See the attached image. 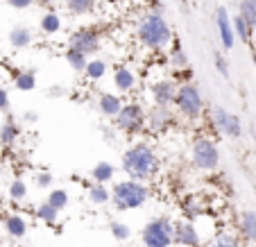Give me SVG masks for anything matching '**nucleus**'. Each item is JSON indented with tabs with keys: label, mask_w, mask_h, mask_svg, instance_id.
<instances>
[{
	"label": "nucleus",
	"mask_w": 256,
	"mask_h": 247,
	"mask_svg": "<svg viewBox=\"0 0 256 247\" xmlns=\"http://www.w3.org/2000/svg\"><path fill=\"white\" fill-rule=\"evenodd\" d=\"M86 195H88V202L96 204V206H104V204H112V188L106 184H88L86 188Z\"/></svg>",
	"instance_id": "obj_19"
},
{
	"label": "nucleus",
	"mask_w": 256,
	"mask_h": 247,
	"mask_svg": "<svg viewBox=\"0 0 256 247\" xmlns=\"http://www.w3.org/2000/svg\"><path fill=\"white\" fill-rule=\"evenodd\" d=\"M114 86L118 93H132L136 88V75L130 66H118L114 70Z\"/></svg>",
	"instance_id": "obj_15"
},
{
	"label": "nucleus",
	"mask_w": 256,
	"mask_h": 247,
	"mask_svg": "<svg viewBox=\"0 0 256 247\" xmlns=\"http://www.w3.org/2000/svg\"><path fill=\"white\" fill-rule=\"evenodd\" d=\"M34 2H36V5H41V7H46V5H50L52 0H34Z\"/></svg>",
	"instance_id": "obj_40"
},
{
	"label": "nucleus",
	"mask_w": 256,
	"mask_h": 247,
	"mask_svg": "<svg viewBox=\"0 0 256 247\" xmlns=\"http://www.w3.org/2000/svg\"><path fill=\"white\" fill-rule=\"evenodd\" d=\"M18 136H20V125L12 116H7L5 122L0 125V146L12 148L16 140H18Z\"/></svg>",
	"instance_id": "obj_18"
},
{
	"label": "nucleus",
	"mask_w": 256,
	"mask_h": 247,
	"mask_svg": "<svg viewBox=\"0 0 256 247\" xmlns=\"http://www.w3.org/2000/svg\"><path fill=\"white\" fill-rule=\"evenodd\" d=\"M106 70H109V66H106L104 59H88L84 78H86L88 82H98V80H102L106 75Z\"/></svg>",
	"instance_id": "obj_25"
},
{
	"label": "nucleus",
	"mask_w": 256,
	"mask_h": 247,
	"mask_svg": "<svg viewBox=\"0 0 256 247\" xmlns=\"http://www.w3.org/2000/svg\"><path fill=\"white\" fill-rule=\"evenodd\" d=\"M59 30H62V18H59V14L48 12V14L41 18V32L48 34V36H52V34H57Z\"/></svg>",
	"instance_id": "obj_29"
},
{
	"label": "nucleus",
	"mask_w": 256,
	"mask_h": 247,
	"mask_svg": "<svg viewBox=\"0 0 256 247\" xmlns=\"http://www.w3.org/2000/svg\"><path fill=\"white\" fill-rule=\"evenodd\" d=\"M122 172L136 182H152L156 174L161 172V156L154 150L152 143L148 140H138L134 146H130L122 152L120 159Z\"/></svg>",
	"instance_id": "obj_1"
},
{
	"label": "nucleus",
	"mask_w": 256,
	"mask_h": 247,
	"mask_svg": "<svg viewBox=\"0 0 256 247\" xmlns=\"http://www.w3.org/2000/svg\"><path fill=\"white\" fill-rule=\"evenodd\" d=\"M54 184V174L48 172V170H39V172H34V186L36 188H52Z\"/></svg>",
	"instance_id": "obj_35"
},
{
	"label": "nucleus",
	"mask_w": 256,
	"mask_h": 247,
	"mask_svg": "<svg viewBox=\"0 0 256 247\" xmlns=\"http://www.w3.org/2000/svg\"><path fill=\"white\" fill-rule=\"evenodd\" d=\"M114 127L127 136H136L143 130H148V112L140 102H125L116 118H114Z\"/></svg>",
	"instance_id": "obj_6"
},
{
	"label": "nucleus",
	"mask_w": 256,
	"mask_h": 247,
	"mask_svg": "<svg viewBox=\"0 0 256 247\" xmlns=\"http://www.w3.org/2000/svg\"><path fill=\"white\" fill-rule=\"evenodd\" d=\"M14 88L16 91H23V93H28V91H34L36 88V73L34 70H18V73L14 75Z\"/></svg>",
	"instance_id": "obj_24"
},
{
	"label": "nucleus",
	"mask_w": 256,
	"mask_h": 247,
	"mask_svg": "<svg viewBox=\"0 0 256 247\" xmlns=\"http://www.w3.org/2000/svg\"><path fill=\"white\" fill-rule=\"evenodd\" d=\"M46 200H48V202L52 204L54 208H57L59 214H62L64 208L70 204V195H68V190H64V188H52V190L48 193V198H46Z\"/></svg>",
	"instance_id": "obj_28"
},
{
	"label": "nucleus",
	"mask_w": 256,
	"mask_h": 247,
	"mask_svg": "<svg viewBox=\"0 0 256 247\" xmlns=\"http://www.w3.org/2000/svg\"><path fill=\"white\" fill-rule=\"evenodd\" d=\"M102 41H100V34L93 32V30H80V32L70 34V39H68V48L78 50L82 54H96L100 50Z\"/></svg>",
	"instance_id": "obj_10"
},
{
	"label": "nucleus",
	"mask_w": 256,
	"mask_h": 247,
	"mask_svg": "<svg viewBox=\"0 0 256 247\" xmlns=\"http://www.w3.org/2000/svg\"><path fill=\"white\" fill-rule=\"evenodd\" d=\"M174 245L177 247H202L204 238L193 220H174Z\"/></svg>",
	"instance_id": "obj_9"
},
{
	"label": "nucleus",
	"mask_w": 256,
	"mask_h": 247,
	"mask_svg": "<svg viewBox=\"0 0 256 247\" xmlns=\"http://www.w3.org/2000/svg\"><path fill=\"white\" fill-rule=\"evenodd\" d=\"M190 161L198 170L211 172L220 166V150H218L216 140L208 136H198L190 143Z\"/></svg>",
	"instance_id": "obj_7"
},
{
	"label": "nucleus",
	"mask_w": 256,
	"mask_h": 247,
	"mask_svg": "<svg viewBox=\"0 0 256 247\" xmlns=\"http://www.w3.org/2000/svg\"><path fill=\"white\" fill-rule=\"evenodd\" d=\"M177 91H179V82L174 80H156L150 86V96L154 104L161 107H174V100H177Z\"/></svg>",
	"instance_id": "obj_11"
},
{
	"label": "nucleus",
	"mask_w": 256,
	"mask_h": 247,
	"mask_svg": "<svg viewBox=\"0 0 256 247\" xmlns=\"http://www.w3.org/2000/svg\"><path fill=\"white\" fill-rule=\"evenodd\" d=\"M240 16L252 30H256V0H240Z\"/></svg>",
	"instance_id": "obj_32"
},
{
	"label": "nucleus",
	"mask_w": 256,
	"mask_h": 247,
	"mask_svg": "<svg viewBox=\"0 0 256 247\" xmlns=\"http://www.w3.org/2000/svg\"><path fill=\"white\" fill-rule=\"evenodd\" d=\"M206 247H242V240L238 234L234 232H216L211 238H208Z\"/></svg>",
	"instance_id": "obj_20"
},
{
	"label": "nucleus",
	"mask_w": 256,
	"mask_h": 247,
	"mask_svg": "<svg viewBox=\"0 0 256 247\" xmlns=\"http://www.w3.org/2000/svg\"><path fill=\"white\" fill-rule=\"evenodd\" d=\"M109 234H112V236L116 238L118 242L130 240V238H132V227H130L127 222H120V220H114V222H109Z\"/></svg>",
	"instance_id": "obj_30"
},
{
	"label": "nucleus",
	"mask_w": 256,
	"mask_h": 247,
	"mask_svg": "<svg viewBox=\"0 0 256 247\" xmlns=\"http://www.w3.org/2000/svg\"><path fill=\"white\" fill-rule=\"evenodd\" d=\"M213 64H216L218 73H220L224 80H227V78H229V62L224 59V54H222V52H216V54H213Z\"/></svg>",
	"instance_id": "obj_36"
},
{
	"label": "nucleus",
	"mask_w": 256,
	"mask_h": 247,
	"mask_svg": "<svg viewBox=\"0 0 256 247\" xmlns=\"http://www.w3.org/2000/svg\"><path fill=\"white\" fill-rule=\"evenodd\" d=\"M170 64H172L174 70H188V57L179 44H174L172 52H170Z\"/></svg>",
	"instance_id": "obj_31"
},
{
	"label": "nucleus",
	"mask_w": 256,
	"mask_h": 247,
	"mask_svg": "<svg viewBox=\"0 0 256 247\" xmlns=\"http://www.w3.org/2000/svg\"><path fill=\"white\" fill-rule=\"evenodd\" d=\"M211 122L216 132H220L227 138H240L242 136V122L236 114L227 112L222 104H213L211 107Z\"/></svg>",
	"instance_id": "obj_8"
},
{
	"label": "nucleus",
	"mask_w": 256,
	"mask_h": 247,
	"mask_svg": "<svg viewBox=\"0 0 256 247\" xmlns=\"http://www.w3.org/2000/svg\"><path fill=\"white\" fill-rule=\"evenodd\" d=\"M23 120H25V122H34V120H39V114L28 112V114H23Z\"/></svg>",
	"instance_id": "obj_39"
},
{
	"label": "nucleus",
	"mask_w": 256,
	"mask_h": 247,
	"mask_svg": "<svg viewBox=\"0 0 256 247\" xmlns=\"http://www.w3.org/2000/svg\"><path fill=\"white\" fill-rule=\"evenodd\" d=\"M143 247H170L174 245V220L170 216H156L140 229Z\"/></svg>",
	"instance_id": "obj_4"
},
{
	"label": "nucleus",
	"mask_w": 256,
	"mask_h": 247,
	"mask_svg": "<svg viewBox=\"0 0 256 247\" xmlns=\"http://www.w3.org/2000/svg\"><path fill=\"white\" fill-rule=\"evenodd\" d=\"M136 36L138 41L150 50H161L172 41V32H170V25L166 23V18L161 14H148L138 20V28H136Z\"/></svg>",
	"instance_id": "obj_3"
},
{
	"label": "nucleus",
	"mask_w": 256,
	"mask_h": 247,
	"mask_svg": "<svg viewBox=\"0 0 256 247\" xmlns=\"http://www.w3.org/2000/svg\"><path fill=\"white\" fill-rule=\"evenodd\" d=\"M7 195H10L12 202H25V200H28V184H25V180H20V177L12 180L10 188H7Z\"/></svg>",
	"instance_id": "obj_27"
},
{
	"label": "nucleus",
	"mask_w": 256,
	"mask_h": 247,
	"mask_svg": "<svg viewBox=\"0 0 256 247\" xmlns=\"http://www.w3.org/2000/svg\"><path fill=\"white\" fill-rule=\"evenodd\" d=\"M252 62H254V68H256V48H252Z\"/></svg>",
	"instance_id": "obj_41"
},
{
	"label": "nucleus",
	"mask_w": 256,
	"mask_h": 247,
	"mask_svg": "<svg viewBox=\"0 0 256 247\" xmlns=\"http://www.w3.org/2000/svg\"><path fill=\"white\" fill-rule=\"evenodd\" d=\"M34 218L41 220V222H46V224H57L59 211L48 202V200H44L41 204H36V206H34Z\"/></svg>",
	"instance_id": "obj_22"
},
{
	"label": "nucleus",
	"mask_w": 256,
	"mask_h": 247,
	"mask_svg": "<svg viewBox=\"0 0 256 247\" xmlns=\"http://www.w3.org/2000/svg\"><path fill=\"white\" fill-rule=\"evenodd\" d=\"M64 59H66V64L75 70V73H84L86 70V64H88V57L82 52H78V50L68 48L66 52H64Z\"/></svg>",
	"instance_id": "obj_26"
},
{
	"label": "nucleus",
	"mask_w": 256,
	"mask_h": 247,
	"mask_svg": "<svg viewBox=\"0 0 256 247\" xmlns=\"http://www.w3.org/2000/svg\"><path fill=\"white\" fill-rule=\"evenodd\" d=\"M122 104L125 102L120 100V96L118 93H100V98H98V112L102 114L104 118H109V120H114V118L120 114Z\"/></svg>",
	"instance_id": "obj_14"
},
{
	"label": "nucleus",
	"mask_w": 256,
	"mask_h": 247,
	"mask_svg": "<svg viewBox=\"0 0 256 247\" xmlns=\"http://www.w3.org/2000/svg\"><path fill=\"white\" fill-rule=\"evenodd\" d=\"M30 44H32V32H30L28 28H23V25L12 28V32H10V46L12 48L23 50V48H28Z\"/></svg>",
	"instance_id": "obj_23"
},
{
	"label": "nucleus",
	"mask_w": 256,
	"mask_h": 247,
	"mask_svg": "<svg viewBox=\"0 0 256 247\" xmlns=\"http://www.w3.org/2000/svg\"><path fill=\"white\" fill-rule=\"evenodd\" d=\"M7 2H10V7H14V10H28L34 0H7Z\"/></svg>",
	"instance_id": "obj_38"
},
{
	"label": "nucleus",
	"mask_w": 256,
	"mask_h": 247,
	"mask_svg": "<svg viewBox=\"0 0 256 247\" xmlns=\"http://www.w3.org/2000/svg\"><path fill=\"white\" fill-rule=\"evenodd\" d=\"M12 107V100H10V91H7L5 86H0V112L7 114Z\"/></svg>",
	"instance_id": "obj_37"
},
{
	"label": "nucleus",
	"mask_w": 256,
	"mask_h": 247,
	"mask_svg": "<svg viewBox=\"0 0 256 247\" xmlns=\"http://www.w3.org/2000/svg\"><path fill=\"white\" fill-rule=\"evenodd\" d=\"M234 32H236L238 39L245 41V44H247V41L252 39V32H254V30H252V28H250V23H247V20L242 18L240 14H238L236 18H234Z\"/></svg>",
	"instance_id": "obj_33"
},
{
	"label": "nucleus",
	"mask_w": 256,
	"mask_h": 247,
	"mask_svg": "<svg viewBox=\"0 0 256 247\" xmlns=\"http://www.w3.org/2000/svg\"><path fill=\"white\" fill-rule=\"evenodd\" d=\"M238 232H240V238H245L247 242L256 245V208H247V211L240 214Z\"/></svg>",
	"instance_id": "obj_17"
},
{
	"label": "nucleus",
	"mask_w": 256,
	"mask_h": 247,
	"mask_svg": "<svg viewBox=\"0 0 256 247\" xmlns=\"http://www.w3.org/2000/svg\"><path fill=\"white\" fill-rule=\"evenodd\" d=\"M174 112L172 107H161V104H152L148 109V130L156 132V134H164L170 127L174 125Z\"/></svg>",
	"instance_id": "obj_12"
},
{
	"label": "nucleus",
	"mask_w": 256,
	"mask_h": 247,
	"mask_svg": "<svg viewBox=\"0 0 256 247\" xmlns=\"http://www.w3.org/2000/svg\"><path fill=\"white\" fill-rule=\"evenodd\" d=\"M216 28H218V34H220V41H222V48L232 50L234 46H236V32H234V20L229 18L227 7H218Z\"/></svg>",
	"instance_id": "obj_13"
},
{
	"label": "nucleus",
	"mask_w": 256,
	"mask_h": 247,
	"mask_svg": "<svg viewBox=\"0 0 256 247\" xmlns=\"http://www.w3.org/2000/svg\"><path fill=\"white\" fill-rule=\"evenodd\" d=\"M152 198V190L145 182L136 180H122L112 186V206L116 211H136L145 206Z\"/></svg>",
	"instance_id": "obj_2"
},
{
	"label": "nucleus",
	"mask_w": 256,
	"mask_h": 247,
	"mask_svg": "<svg viewBox=\"0 0 256 247\" xmlns=\"http://www.w3.org/2000/svg\"><path fill=\"white\" fill-rule=\"evenodd\" d=\"M66 7L72 14H88L93 10V0H66Z\"/></svg>",
	"instance_id": "obj_34"
},
{
	"label": "nucleus",
	"mask_w": 256,
	"mask_h": 247,
	"mask_svg": "<svg viewBox=\"0 0 256 247\" xmlns=\"http://www.w3.org/2000/svg\"><path fill=\"white\" fill-rule=\"evenodd\" d=\"M91 177L98 184H109V182L116 177V166L109 164V161H98L91 168Z\"/></svg>",
	"instance_id": "obj_21"
},
{
	"label": "nucleus",
	"mask_w": 256,
	"mask_h": 247,
	"mask_svg": "<svg viewBox=\"0 0 256 247\" xmlns=\"http://www.w3.org/2000/svg\"><path fill=\"white\" fill-rule=\"evenodd\" d=\"M174 112L182 118H186V120H198L204 114V98L193 82H179Z\"/></svg>",
	"instance_id": "obj_5"
},
{
	"label": "nucleus",
	"mask_w": 256,
	"mask_h": 247,
	"mask_svg": "<svg viewBox=\"0 0 256 247\" xmlns=\"http://www.w3.org/2000/svg\"><path fill=\"white\" fill-rule=\"evenodd\" d=\"M5 234L10 238H14V240H20V238L28 236V220L23 218L20 214H7L5 216Z\"/></svg>",
	"instance_id": "obj_16"
}]
</instances>
